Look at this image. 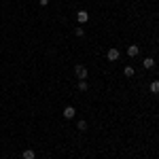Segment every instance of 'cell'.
I'll use <instances>...</instances> for the list:
<instances>
[{"label": "cell", "mask_w": 159, "mask_h": 159, "mask_svg": "<svg viewBox=\"0 0 159 159\" xmlns=\"http://www.w3.org/2000/svg\"><path fill=\"white\" fill-rule=\"evenodd\" d=\"M119 57H121V51L117 49V47H110L108 53H106V60H108V61H117Z\"/></svg>", "instance_id": "1"}, {"label": "cell", "mask_w": 159, "mask_h": 159, "mask_svg": "<svg viewBox=\"0 0 159 159\" xmlns=\"http://www.w3.org/2000/svg\"><path fill=\"white\" fill-rule=\"evenodd\" d=\"M74 74H76L79 79H87V66H83V64H76V66H74Z\"/></svg>", "instance_id": "2"}, {"label": "cell", "mask_w": 159, "mask_h": 159, "mask_svg": "<svg viewBox=\"0 0 159 159\" xmlns=\"http://www.w3.org/2000/svg\"><path fill=\"white\" fill-rule=\"evenodd\" d=\"M76 21H79V24H87V21H89V13H87L85 9L76 11Z\"/></svg>", "instance_id": "3"}, {"label": "cell", "mask_w": 159, "mask_h": 159, "mask_svg": "<svg viewBox=\"0 0 159 159\" xmlns=\"http://www.w3.org/2000/svg\"><path fill=\"white\" fill-rule=\"evenodd\" d=\"M61 115H64V119H74V115H76V110H74V106H66Z\"/></svg>", "instance_id": "4"}, {"label": "cell", "mask_w": 159, "mask_h": 159, "mask_svg": "<svg viewBox=\"0 0 159 159\" xmlns=\"http://www.w3.org/2000/svg\"><path fill=\"white\" fill-rule=\"evenodd\" d=\"M138 53H140V47H138V45H132V47H127V55H129V57H136Z\"/></svg>", "instance_id": "5"}, {"label": "cell", "mask_w": 159, "mask_h": 159, "mask_svg": "<svg viewBox=\"0 0 159 159\" xmlns=\"http://www.w3.org/2000/svg\"><path fill=\"white\" fill-rule=\"evenodd\" d=\"M24 159H36L34 148H25V151H24Z\"/></svg>", "instance_id": "6"}, {"label": "cell", "mask_w": 159, "mask_h": 159, "mask_svg": "<svg viewBox=\"0 0 159 159\" xmlns=\"http://www.w3.org/2000/svg\"><path fill=\"white\" fill-rule=\"evenodd\" d=\"M142 66H144V68H147V70H151V68H153V66H155V61H153V57H147V60L142 61Z\"/></svg>", "instance_id": "7"}, {"label": "cell", "mask_w": 159, "mask_h": 159, "mask_svg": "<svg viewBox=\"0 0 159 159\" xmlns=\"http://www.w3.org/2000/svg\"><path fill=\"white\" fill-rule=\"evenodd\" d=\"M148 89H151V93H159V81H153L148 85Z\"/></svg>", "instance_id": "8"}, {"label": "cell", "mask_w": 159, "mask_h": 159, "mask_svg": "<svg viewBox=\"0 0 159 159\" xmlns=\"http://www.w3.org/2000/svg\"><path fill=\"white\" fill-rule=\"evenodd\" d=\"M134 66H125V68H123V74H125V76H134Z\"/></svg>", "instance_id": "9"}, {"label": "cell", "mask_w": 159, "mask_h": 159, "mask_svg": "<svg viewBox=\"0 0 159 159\" xmlns=\"http://www.w3.org/2000/svg\"><path fill=\"white\" fill-rule=\"evenodd\" d=\"M87 87H89L87 79H81V81H79V89H81V91H87Z\"/></svg>", "instance_id": "10"}, {"label": "cell", "mask_w": 159, "mask_h": 159, "mask_svg": "<svg viewBox=\"0 0 159 159\" xmlns=\"http://www.w3.org/2000/svg\"><path fill=\"white\" fill-rule=\"evenodd\" d=\"M74 34H76L79 38H81V36H85V30H83V25H79V28L74 30Z\"/></svg>", "instance_id": "11"}, {"label": "cell", "mask_w": 159, "mask_h": 159, "mask_svg": "<svg viewBox=\"0 0 159 159\" xmlns=\"http://www.w3.org/2000/svg\"><path fill=\"white\" fill-rule=\"evenodd\" d=\"M76 127H79L81 132H85V129H87V121H79V123H76Z\"/></svg>", "instance_id": "12"}, {"label": "cell", "mask_w": 159, "mask_h": 159, "mask_svg": "<svg viewBox=\"0 0 159 159\" xmlns=\"http://www.w3.org/2000/svg\"><path fill=\"white\" fill-rule=\"evenodd\" d=\"M40 4H43V7H47V4H49V0H40Z\"/></svg>", "instance_id": "13"}, {"label": "cell", "mask_w": 159, "mask_h": 159, "mask_svg": "<svg viewBox=\"0 0 159 159\" xmlns=\"http://www.w3.org/2000/svg\"><path fill=\"white\" fill-rule=\"evenodd\" d=\"M157 100H159V93H157Z\"/></svg>", "instance_id": "14"}]
</instances>
